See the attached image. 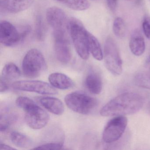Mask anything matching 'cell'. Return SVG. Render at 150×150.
Masks as SVG:
<instances>
[{
	"label": "cell",
	"instance_id": "6da1fadb",
	"mask_svg": "<svg viewBox=\"0 0 150 150\" xmlns=\"http://www.w3.org/2000/svg\"><path fill=\"white\" fill-rule=\"evenodd\" d=\"M144 103L143 97L138 93H126L110 101L100 110L103 116L132 115L139 111Z\"/></svg>",
	"mask_w": 150,
	"mask_h": 150
},
{
	"label": "cell",
	"instance_id": "7a4b0ae2",
	"mask_svg": "<svg viewBox=\"0 0 150 150\" xmlns=\"http://www.w3.org/2000/svg\"><path fill=\"white\" fill-rule=\"evenodd\" d=\"M69 31L76 52L82 59L86 60L89 56L88 31L80 22L75 19L69 20Z\"/></svg>",
	"mask_w": 150,
	"mask_h": 150
},
{
	"label": "cell",
	"instance_id": "3957f363",
	"mask_svg": "<svg viewBox=\"0 0 150 150\" xmlns=\"http://www.w3.org/2000/svg\"><path fill=\"white\" fill-rule=\"evenodd\" d=\"M31 28L28 25L17 28L7 21H2L0 25V41L6 46H14L21 43L30 33Z\"/></svg>",
	"mask_w": 150,
	"mask_h": 150
},
{
	"label": "cell",
	"instance_id": "277c9868",
	"mask_svg": "<svg viewBox=\"0 0 150 150\" xmlns=\"http://www.w3.org/2000/svg\"><path fill=\"white\" fill-rule=\"evenodd\" d=\"M46 69L45 59L40 51L33 49L26 53L22 62L23 72L26 77L37 78L44 72Z\"/></svg>",
	"mask_w": 150,
	"mask_h": 150
},
{
	"label": "cell",
	"instance_id": "5b68a950",
	"mask_svg": "<svg viewBox=\"0 0 150 150\" xmlns=\"http://www.w3.org/2000/svg\"><path fill=\"white\" fill-rule=\"evenodd\" d=\"M64 101L71 110L82 115H88L97 106L96 99L80 92H73L67 95Z\"/></svg>",
	"mask_w": 150,
	"mask_h": 150
},
{
	"label": "cell",
	"instance_id": "8992f818",
	"mask_svg": "<svg viewBox=\"0 0 150 150\" xmlns=\"http://www.w3.org/2000/svg\"><path fill=\"white\" fill-rule=\"evenodd\" d=\"M105 66L112 74L119 75L122 71V62L117 46L113 39L108 38L104 48Z\"/></svg>",
	"mask_w": 150,
	"mask_h": 150
},
{
	"label": "cell",
	"instance_id": "52a82bcc",
	"mask_svg": "<svg viewBox=\"0 0 150 150\" xmlns=\"http://www.w3.org/2000/svg\"><path fill=\"white\" fill-rule=\"evenodd\" d=\"M23 110L26 123L31 129H40L45 127L49 122V114L34 101Z\"/></svg>",
	"mask_w": 150,
	"mask_h": 150
},
{
	"label": "cell",
	"instance_id": "ba28073f",
	"mask_svg": "<svg viewBox=\"0 0 150 150\" xmlns=\"http://www.w3.org/2000/svg\"><path fill=\"white\" fill-rule=\"evenodd\" d=\"M128 124L127 117L117 116L108 122L103 133V139L107 144L114 143L121 138Z\"/></svg>",
	"mask_w": 150,
	"mask_h": 150
},
{
	"label": "cell",
	"instance_id": "9c48e42d",
	"mask_svg": "<svg viewBox=\"0 0 150 150\" xmlns=\"http://www.w3.org/2000/svg\"><path fill=\"white\" fill-rule=\"evenodd\" d=\"M12 87L16 90L33 92L42 95H52L57 94L56 88L51 84L41 81H19L14 82Z\"/></svg>",
	"mask_w": 150,
	"mask_h": 150
},
{
	"label": "cell",
	"instance_id": "30bf717a",
	"mask_svg": "<svg viewBox=\"0 0 150 150\" xmlns=\"http://www.w3.org/2000/svg\"><path fill=\"white\" fill-rule=\"evenodd\" d=\"M55 53L58 60L63 64L69 63L71 52L68 33H53Z\"/></svg>",
	"mask_w": 150,
	"mask_h": 150
},
{
	"label": "cell",
	"instance_id": "8fae6325",
	"mask_svg": "<svg viewBox=\"0 0 150 150\" xmlns=\"http://www.w3.org/2000/svg\"><path fill=\"white\" fill-rule=\"evenodd\" d=\"M46 19L53 32L69 31V20L64 12L59 8H49L46 12Z\"/></svg>",
	"mask_w": 150,
	"mask_h": 150
},
{
	"label": "cell",
	"instance_id": "7c38bea8",
	"mask_svg": "<svg viewBox=\"0 0 150 150\" xmlns=\"http://www.w3.org/2000/svg\"><path fill=\"white\" fill-rule=\"evenodd\" d=\"M34 0H0L2 11L10 13H17L30 7Z\"/></svg>",
	"mask_w": 150,
	"mask_h": 150
},
{
	"label": "cell",
	"instance_id": "4fadbf2b",
	"mask_svg": "<svg viewBox=\"0 0 150 150\" xmlns=\"http://www.w3.org/2000/svg\"><path fill=\"white\" fill-rule=\"evenodd\" d=\"M40 104L51 113L60 115L64 110V104L59 99L50 96H43L38 99Z\"/></svg>",
	"mask_w": 150,
	"mask_h": 150
},
{
	"label": "cell",
	"instance_id": "5bb4252c",
	"mask_svg": "<svg viewBox=\"0 0 150 150\" xmlns=\"http://www.w3.org/2000/svg\"><path fill=\"white\" fill-rule=\"evenodd\" d=\"M49 82L56 88L66 90L73 87L74 83L68 76L61 73H54L49 75Z\"/></svg>",
	"mask_w": 150,
	"mask_h": 150
},
{
	"label": "cell",
	"instance_id": "9a60e30c",
	"mask_svg": "<svg viewBox=\"0 0 150 150\" xmlns=\"http://www.w3.org/2000/svg\"><path fill=\"white\" fill-rule=\"evenodd\" d=\"M131 52L136 56H141L145 50L144 37L139 30H135L132 34L129 42Z\"/></svg>",
	"mask_w": 150,
	"mask_h": 150
},
{
	"label": "cell",
	"instance_id": "2e32d148",
	"mask_svg": "<svg viewBox=\"0 0 150 150\" xmlns=\"http://www.w3.org/2000/svg\"><path fill=\"white\" fill-rule=\"evenodd\" d=\"M85 86L88 91L94 94H99L102 89L101 79L98 74L94 71L88 73L85 81Z\"/></svg>",
	"mask_w": 150,
	"mask_h": 150
},
{
	"label": "cell",
	"instance_id": "e0dca14e",
	"mask_svg": "<svg viewBox=\"0 0 150 150\" xmlns=\"http://www.w3.org/2000/svg\"><path fill=\"white\" fill-rule=\"evenodd\" d=\"M21 74V71L18 67L14 63H9L3 68L1 80L9 84L10 81L18 79Z\"/></svg>",
	"mask_w": 150,
	"mask_h": 150
},
{
	"label": "cell",
	"instance_id": "ac0fdd59",
	"mask_svg": "<svg viewBox=\"0 0 150 150\" xmlns=\"http://www.w3.org/2000/svg\"><path fill=\"white\" fill-rule=\"evenodd\" d=\"M88 46L89 52L96 60L100 61L103 59V54L100 45L97 38L91 33L88 34Z\"/></svg>",
	"mask_w": 150,
	"mask_h": 150
},
{
	"label": "cell",
	"instance_id": "d6986e66",
	"mask_svg": "<svg viewBox=\"0 0 150 150\" xmlns=\"http://www.w3.org/2000/svg\"><path fill=\"white\" fill-rule=\"evenodd\" d=\"M10 139L15 145L20 148H28L32 145V140L29 137L18 132H12Z\"/></svg>",
	"mask_w": 150,
	"mask_h": 150
},
{
	"label": "cell",
	"instance_id": "ffe728a7",
	"mask_svg": "<svg viewBox=\"0 0 150 150\" xmlns=\"http://www.w3.org/2000/svg\"><path fill=\"white\" fill-rule=\"evenodd\" d=\"M58 1L76 11L87 10L90 7V3L87 0H59Z\"/></svg>",
	"mask_w": 150,
	"mask_h": 150
},
{
	"label": "cell",
	"instance_id": "44dd1931",
	"mask_svg": "<svg viewBox=\"0 0 150 150\" xmlns=\"http://www.w3.org/2000/svg\"><path fill=\"white\" fill-rule=\"evenodd\" d=\"M134 82L138 86L150 89V70L137 74L134 77Z\"/></svg>",
	"mask_w": 150,
	"mask_h": 150
},
{
	"label": "cell",
	"instance_id": "7402d4cb",
	"mask_svg": "<svg viewBox=\"0 0 150 150\" xmlns=\"http://www.w3.org/2000/svg\"><path fill=\"white\" fill-rule=\"evenodd\" d=\"M113 29L114 34L117 37L122 38L125 36L126 28L122 19L117 17L115 19L113 23Z\"/></svg>",
	"mask_w": 150,
	"mask_h": 150
},
{
	"label": "cell",
	"instance_id": "603a6c76",
	"mask_svg": "<svg viewBox=\"0 0 150 150\" xmlns=\"http://www.w3.org/2000/svg\"><path fill=\"white\" fill-rule=\"evenodd\" d=\"M1 131L5 132L8 129L10 125L16 121V117L15 115L8 113H4L1 115Z\"/></svg>",
	"mask_w": 150,
	"mask_h": 150
},
{
	"label": "cell",
	"instance_id": "cb8c5ba5",
	"mask_svg": "<svg viewBox=\"0 0 150 150\" xmlns=\"http://www.w3.org/2000/svg\"><path fill=\"white\" fill-rule=\"evenodd\" d=\"M46 28L43 19L40 16L36 17L35 22V35L37 38L40 41H42L45 38Z\"/></svg>",
	"mask_w": 150,
	"mask_h": 150
},
{
	"label": "cell",
	"instance_id": "d4e9b609",
	"mask_svg": "<svg viewBox=\"0 0 150 150\" xmlns=\"http://www.w3.org/2000/svg\"><path fill=\"white\" fill-rule=\"evenodd\" d=\"M63 144L61 142H54L43 144L33 148L34 150H60L63 148Z\"/></svg>",
	"mask_w": 150,
	"mask_h": 150
},
{
	"label": "cell",
	"instance_id": "484cf974",
	"mask_svg": "<svg viewBox=\"0 0 150 150\" xmlns=\"http://www.w3.org/2000/svg\"><path fill=\"white\" fill-rule=\"evenodd\" d=\"M142 28L145 35L150 39V17L149 16H146L144 18Z\"/></svg>",
	"mask_w": 150,
	"mask_h": 150
},
{
	"label": "cell",
	"instance_id": "4316f807",
	"mask_svg": "<svg viewBox=\"0 0 150 150\" xmlns=\"http://www.w3.org/2000/svg\"><path fill=\"white\" fill-rule=\"evenodd\" d=\"M107 4L109 8L111 11H115L117 4V0H107Z\"/></svg>",
	"mask_w": 150,
	"mask_h": 150
},
{
	"label": "cell",
	"instance_id": "83f0119b",
	"mask_svg": "<svg viewBox=\"0 0 150 150\" xmlns=\"http://www.w3.org/2000/svg\"><path fill=\"white\" fill-rule=\"evenodd\" d=\"M1 93H3V92H6V91H7L9 88V84H7V83L5 82V81H3L1 80Z\"/></svg>",
	"mask_w": 150,
	"mask_h": 150
},
{
	"label": "cell",
	"instance_id": "f1b7e54d",
	"mask_svg": "<svg viewBox=\"0 0 150 150\" xmlns=\"http://www.w3.org/2000/svg\"><path fill=\"white\" fill-rule=\"evenodd\" d=\"M16 150V148L12 147L6 144H3V143H0V150Z\"/></svg>",
	"mask_w": 150,
	"mask_h": 150
},
{
	"label": "cell",
	"instance_id": "f546056e",
	"mask_svg": "<svg viewBox=\"0 0 150 150\" xmlns=\"http://www.w3.org/2000/svg\"><path fill=\"white\" fill-rule=\"evenodd\" d=\"M147 110H148L149 115H150V101L148 103V105H147Z\"/></svg>",
	"mask_w": 150,
	"mask_h": 150
},
{
	"label": "cell",
	"instance_id": "4dcf8cb0",
	"mask_svg": "<svg viewBox=\"0 0 150 150\" xmlns=\"http://www.w3.org/2000/svg\"><path fill=\"white\" fill-rule=\"evenodd\" d=\"M147 65L149 67H150V56L148 57L147 60Z\"/></svg>",
	"mask_w": 150,
	"mask_h": 150
},
{
	"label": "cell",
	"instance_id": "1f68e13d",
	"mask_svg": "<svg viewBox=\"0 0 150 150\" xmlns=\"http://www.w3.org/2000/svg\"><path fill=\"white\" fill-rule=\"evenodd\" d=\"M92 1H96V0H92Z\"/></svg>",
	"mask_w": 150,
	"mask_h": 150
},
{
	"label": "cell",
	"instance_id": "d6a6232c",
	"mask_svg": "<svg viewBox=\"0 0 150 150\" xmlns=\"http://www.w3.org/2000/svg\"><path fill=\"white\" fill-rule=\"evenodd\" d=\"M127 1H130V0H127Z\"/></svg>",
	"mask_w": 150,
	"mask_h": 150
},
{
	"label": "cell",
	"instance_id": "836d02e7",
	"mask_svg": "<svg viewBox=\"0 0 150 150\" xmlns=\"http://www.w3.org/2000/svg\"><path fill=\"white\" fill-rule=\"evenodd\" d=\"M58 1H59V0H58Z\"/></svg>",
	"mask_w": 150,
	"mask_h": 150
}]
</instances>
